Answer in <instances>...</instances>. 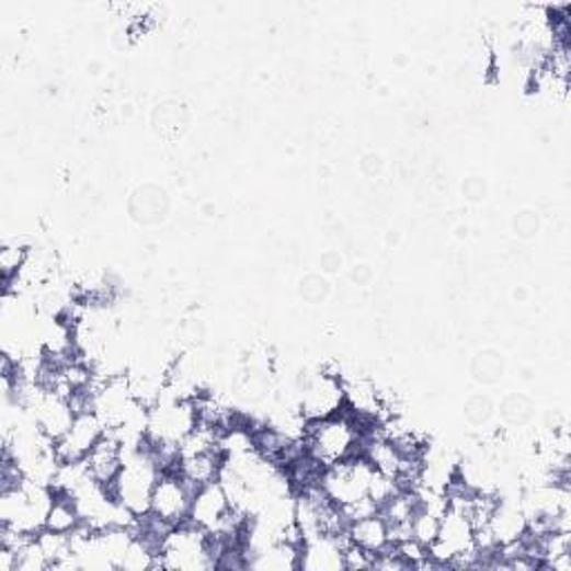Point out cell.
Segmentation results:
<instances>
[{
	"mask_svg": "<svg viewBox=\"0 0 571 571\" xmlns=\"http://www.w3.org/2000/svg\"><path fill=\"white\" fill-rule=\"evenodd\" d=\"M301 442L306 454L320 462L324 469L342 460L362 456L359 429L355 418L346 411V407L335 415L304 422Z\"/></svg>",
	"mask_w": 571,
	"mask_h": 571,
	"instance_id": "6da1fadb",
	"label": "cell"
},
{
	"mask_svg": "<svg viewBox=\"0 0 571 571\" xmlns=\"http://www.w3.org/2000/svg\"><path fill=\"white\" fill-rule=\"evenodd\" d=\"M159 476L161 471L152 456L146 449L137 447L125 458L118 478L105 489L116 502L125 506V510H130L139 518L150 512V498Z\"/></svg>",
	"mask_w": 571,
	"mask_h": 571,
	"instance_id": "7a4b0ae2",
	"label": "cell"
},
{
	"mask_svg": "<svg viewBox=\"0 0 571 571\" xmlns=\"http://www.w3.org/2000/svg\"><path fill=\"white\" fill-rule=\"evenodd\" d=\"M373 471V465L364 456H355L327 467L320 487L335 504L344 506L368 495V482Z\"/></svg>",
	"mask_w": 571,
	"mask_h": 571,
	"instance_id": "3957f363",
	"label": "cell"
},
{
	"mask_svg": "<svg viewBox=\"0 0 571 571\" xmlns=\"http://www.w3.org/2000/svg\"><path fill=\"white\" fill-rule=\"evenodd\" d=\"M195 489L179 473H161L150 498V514L176 527L187 521Z\"/></svg>",
	"mask_w": 571,
	"mask_h": 571,
	"instance_id": "277c9868",
	"label": "cell"
},
{
	"mask_svg": "<svg viewBox=\"0 0 571 571\" xmlns=\"http://www.w3.org/2000/svg\"><path fill=\"white\" fill-rule=\"evenodd\" d=\"M103 435H105V426L94 411L77 413L70 431L58 442H54V454L58 465L83 462Z\"/></svg>",
	"mask_w": 571,
	"mask_h": 571,
	"instance_id": "5b68a950",
	"label": "cell"
},
{
	"mask_svg": "<svg viewBox=\"0 0 571 571\" xmlns=\"http://www.w3.org/2000/svg\"><path fill=\"white\" fill-rule=\"evenodd\" d=\"M232 510H235V506L230 504L224 487L217 480V482L204 484L195 491L193 504H190L187 521L197 525V527H202V529H206L208 534H215L228 521Z\"/></svg>",
	"mask_w": 571,
	"mask_h": 571,
	"instance_id": "8992f818",
	"label": "cell"
},
{
	"mask_svg": "<svg viewBox=\"0 0 571 571\" xmlns=\"http://www.w3.org/2000/svg\"><path fill=\"white\" fill-rule=\"evenodd\" d=\"M344 409V387L335 375H317L304 389L301 413L304 422L322 420Z\"/></svg>",
	"mask_w": 571,
	"mask_h": 571,
	"instance_id": "52a82bcc",
	"label": "cell"
},
{
	"mask_svg": "<svg viewBox=\"0 0 571 571\" xmlns=\"http://www.w3.org/2000/svg\"><path fill=\"white\" fill-rule=\"evenodd\" d=\"M34 404V422L36 426L54 442H58L62 435H66L77 418L72 404L68 398H60L56 393H45L41 391V396H36Z\"/></svg>",
	"mask_w": 571,
	"mask_h": 571,
	"instance_id": "ba28073f",
	"label": "cell"
},
{
	"mask_svg": "<svg viewBox=\"0 0 571 571\" xmlns=\"http://www.w3.org/2000/svg\"><path fill=\"white\" fill-rule=\"evenodd\" d=\"M83 462L92 480H96L103 487H110L118 478L125 462V449L121 439L114 433L105 431V435L94 444V449L88 454Z\"/></svg>",
	"mask_w": 571,
	"mask_h": 571,
	"instance_id": "9c48e42d",
	"label": "cell"
},
{
	"mask_svg": "<svg viewBox=\"0 0 571 571\" xmlns=\"http://www.w3.org/2000/svg\"><path fill=\"white\" fill-rule=\"evenodd\" d=\"M349 538L355 547L364 549L370 556L387 549L389 543H391L389 540V525L382 516H379V512L368 516V518L351 523L349 525Z\"/></svg>",
	"mask_w": 571,
	"mask_h": 571,
	"instance_id": "30bf717a",
	"label": "cell"
},
{
	"mask_svg": "<svg viewBox=\"0 0 571 571\" xmlns=\"http://www.w3.org/2000/svg\"><path fill=\"white\" fill-rule=\"evenodd\" d=\"M489 529H491L498 547L510 545L527 532V516L523 510H518V506L498 502L489 518Z\"/></svg>",
	"mask_w": 571,
	"mask_h": 571,
	"instance_id": "8fae6325",
	"label": "cell"
},
{
	"mask_svg": "<svg viewBox=\"0 0 571 571\" xmlns=\"http://www.w3.org/2000/svg\"><path fill=\"white\" fill-rule=\"evenodd\" d=\"M52 493H54V500L49 504V512L45 518V529L70 536L83 523L79 506L70 493H56V491H52Z\"/></svg>",
	"mask_w": 571,
	"mask_h": 571,
	"instance_id": "7c38bea8",
	"label": "cell"
},
{
	"mask_svg": "<svg viewBox=\"0 0 571 571\" xmlns=\"http://www.w3.org/2000/svg\"><path fill=\"white\" fill-rule=\"evenodd\" d=\"M439 521H442L439 516H435V514H431L420 506V510L413 516V521H411V538L415 543H420L422 547L431 549V545L435 543L437 532H439Z\"/></svg>",
	"mask_w": 571,
	"mask_h": 571,
	"instance_id": "4fadbf2b",
	"label": "cell"
},
{
	"mask_svg": "<svg viewBox=\"0 0 571 571\" xmlns=\"http://www.w3.org/2000/svg\"><path fill=\"white\" fill-rule=\"evenodd\" d=\"M502 418L512 424H525L532 418V402L523 396H512L502 402Z\"/></svg>",
	"mask_w": 571,
	"mask_h": 571,
	"instance_id": "5bb4252c",
	"label": "cell"
},
{
	"mask_svg": "<svg viewBox=\"0 0 571 571\" xmlns=\"http://www.w3.org/2000/svg\"><path fill=\"white\" fill-rule=\"evenodd\" d=\"M502 359L495 353H480L473 364L476 379H480V382H495V379L502 377Z\"/></svg>",
	"mask_w": 571,
	"mask_h": 571,
	"instance_id": "9a60e30c",
	"label": "cell"
},
{
	"mask_svg": "<svg viewBox=\"0 0 571 571\" xmlns=\"http://www.w3.org/2000/svg\"><path fill=\"white\" fill-rule=\"evenodd\" d=\"M491 413H493V407H491V402L487 398L478 396V398L469 400V404H467V418L473 424H484L491 418Z\"/></svg>",
	"mask_w": 571,
	"mask_h": 571,
	"instance_id": "2e32d148",
	"label": "cell"
}]
</instances>
